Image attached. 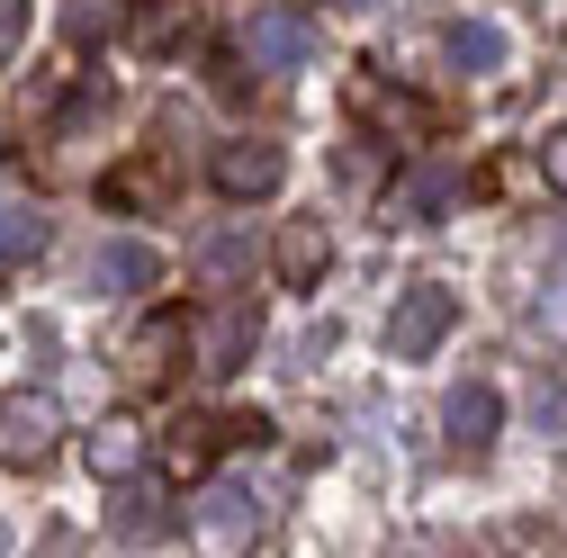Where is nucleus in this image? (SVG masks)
<instances>
[{"mask_svg": "<svg viewBox=\"0 0 567 558\" xmlns=\"http://www.w3.org/2000/svg\"><path fill=\"white\" fill-rule=\"evenodd\" d=\"M261 523H270V496H261L252 477H207L198 505H189V540L207 558H244L261 540Z\"/></svg>", "mask_w": 567, "mask_h": 558, "instance_id": "obj_1", "label": "nucleus"}, {"mask_svg": "<svg viewBox=\"0 0 567 558\" xmlns=\"http://www.w3.org/2000/svg\"><path fill=\"white\" fill-rule=\"evenodd\" d=\"M316 19L298 10V0H261V10L244 19V54H252V73H298V63H316Z\"/></svg>", "mask_w": 567, "mask_h": 558, "instance_id": "obj_2", "label": "nucleus"}, {"mask_svg": "<svg viewBox=\"0 0 567 558\" xmlns=\"http://www.w3.org/2000/svg\"><path fill=\"white\" fill-rule=\"evenodd\" d=\"M451 324H460V298L442 289V279H414V289L396 298V316H388V352L396 361H433Z\"/></svg>", "mask_w": 567, "mask_h": 558, "instance_id": "obj_3", "label": "nucleus"}, {"mask_svg": "<svg viewBox=\"0 0 567 558\" xmlns=\"http://www.w3.org/2000/svg\"><path fill=\"white\" fill-rule=\"evenodd\" d=\"M252 342H261V316H252L244 298L207 307V316L189 324V352H198V370H207V379H235V370L252 361Z\"/></svg>", "mask_w": 567, "mask_h": 558, "instance_id": "obj_4", "label": "nucleus"}, {"mask_svg": "<svg viewBox=\"0 0 567 558\" xmlns=\"http://www.w3.org/2000/svg\"><path fill=\"white\" fill-rule=\"evenodd\" d=\"M342 100H351V117H370L379 135H405V145H423V135H433V108H423L414 91H388L379 63H361V73L342 82Z\"/></svg>", "mask_w": 567, "mask_h": 558, "instance_id": "obj_5", "label": "nucleus"}, {"mask_svg": "<svg viewBox=\"0 0 567 558\" xmlns=\"http://www.w3.org/2000/svg\"><path fill=\"white\" fill-rule=\"evenodd\" d=\"M54 433H63V414H54V396H37V388H19V396H0V459H10V468H45Z\"/></svg>", "mask_w": 567, "mask_h": 558, "instance_id": "obj_6", "label": "nucleus"}, {"mask_svg": "<svg viewBox=\"0 0 567 558\" xmlns=\"http://www.w3.org/2000/svg\"><path fill=\"white\" fill-rule=\"evenodd\" d=\"M460 198H468V180H460L451 163H414V172L388 189V226H442Z\"/></svg>", "mask_w": 567, "mask_h": 558, "instance_id": "obj_7", "label": "nucleus"}, {"mask_svg": "<svg viewBox=\"0 0 567 558\" xmlns=\"http://www.w3.org/2000/svg\"><path fill=\"white\" fill-rule=\"evenodd\" d=\"M261 442H270L261 414H207V424H181V433H172V468L198 477L217 451H261Z\"/></svg>", "mask_w": 567, "mask_h": 558, "instance_id": "obj_8", "label": "nucleus"}, {"mask_svg": "<svg viewBox=\"0 0 567 558\" xmlns=\"http://www.w3.org/2000/svg\"><path fill=\"white\" fill-rule=\"evenodd\" d=\"M189 352V316H154V324H135V342H126V388L135 396H154V388H172V361Z\"/></svg>", "mask_w": 567, "mask_h": 558, "instance_id": "obj_9", "label": "nucleus"}, {"mask_svg": "<svg viewBox=\"0 0 567 558\" xmlns=\"http://www.w3.org/2000/svg\"><path fill=\"white\" fill-rule=\"evenodd\" d=\"M279 180H289V154H279L270 135H235V145H217V189L226 198H270Z\"/></svg>", "mask_w": 567, "mask_h": 558, "instance_id": "obj_10", "label": "nucleus"}, {"mask_svg": "<svg viewBox=\"0 0 567 558\" xmlns=\"http://www.w3.org/2000/svg\"><path fill=\"white\" fill-rule=\"evenodd\" d=\"M442 424H451V451H460V459H486V451H495V388H486V379L451 388Z\"/></svg>", "mask_w": 567, "mask_h": 558, "instance_id": "obj_11", "label": "nucleus"}, {"mask_svg": "<svg viewBox=\"0 0 567 558\" xmlns=\"http://www.w3.org/2000/svg\"><path fill=\"white\" fill-rule=\"evenodd\" d=\"M279 289H316L324 279V261H333V244H324V226L316 217H298V226H279Z\"/></svg>", "mask_w": 567, "mask_h": 558, "instance_id": "obj_12", "label": "nucleus"}, {"mask_svg": "<svg viewBox=\"0 0 567 558\" xmlns=\"http://www.w3.org/2000/svg\"><path fill=\"white\" fill-rule=\"evenodd\" d=\"M189 28H198V10H189V0H135V10H126V37L145 45V54H172Z\"/></svg>", "mask_w": 567, "mask_h": 558, "instance_id": "obj_13", "label": "nucleus"}, {"mask_svg": "<svg viewBox=\"0 0 567 558\" xmlns=\"http://www.w3.org/2000/svg\"><path fill=\"white\" fill-rule=\"evenodd\" d=\"M82 451H91V468H100V477H135V459H145V433H135L126 414H109V424H100Z\"/></svg>", "mask_w": 567, "mask_h": 558, "instance_id": "obj_14", "label": "nucleus"}, {"mask_svg": "<svg viewBox=\"0 0 567 558\" xmlns=\"http://www.w3.org/2000/svg\"><path fill=\"white\" fill-rule=\"evenodd\" d=\"M163 189H172V163L163 154H135L126 172H109V207H154Z\"/></svg>", "mask_w": 567, "mask_h": 558, "instance_id": "obj_15", "label": "nucleus"}, {"mask_svg": "<svg viewBox=\"0 0 567 558\" xmlns=\"http://www.w3.org/2000/svg\"><path fill=\"white\" fill-rule=\"evenodd\" d=\"M442 45H451V63H468V73H495V63H505V28L495 19H460Z\"/></svg>", "mask_w": 567, "mask_h": 558, "instance_id": "obj_16", "label": "nucleus"}, {"mask_svg": "<svg viewBox=\"0 0 567 558\" xmlns=\"http://www.w3.org/2000/svg\"><path fill=\"white\" fill-rule=\"evenodd\" d=\"M45 252V217L28 198H0V261H37Z\"/></svg>", "mask_w": 567, "mask_h": 558, "instance_id": "obj_17", "label": "nucleus"}, {"mask_svg": "<svg viewBox=\"0 0 567 558\" xmlns=\"http://www.w3.org/2000/svg\"><path fill=\"white\" fill-rule=\"evenodd\" d=\"M117 531H126V540H163V531H172V514H163L154 486H126V496H117Z\"/></svg>", "mask_w": 567, "mask_h": 558, "instance_id": "obj_18", "label": "nucleus"}, {"mask_svg": "<svg viewBox=\"0 0 567 558\" xmlns=\"http://www.w3.org/2000/svg\"><path fill=\"white\" fill-rule=\"evenodd\" d=\"M117 19H126V0H63V37L73 45H100Z\"/></svg>", "mask_w": 567, "mask_h": 558, "instance_id": "obj_19", "label": "nucleus"}, {"mask_svg": "<svg viewBox=\"0 0 567 558\" xmlns=\"http://www.w3.org/2000/svg\"><path fill=\"white\" fill-rule=\"evenodd\" d=\"M154 270H163V261H154L145 244H109V252H100V279H109V289H145Z\"/></svg>", "mask_w": 567, "mask_h": 558, "instance_id": "obj_20", "label": "nucleus"}, {"mask_svg": "<svg viewBox=\"0 0 567 558\" xmlns=\"http://www.w3.org/2000/svg\"><path fill=\"white\" fill-rule=\"evenodd\" d=\"M540 180L567 198V126H549V135H540Z\"/></svg>", "mask_w": 567, "mask_h": 558, "instance_id": "obj_21", "label": "nucleus"}, {"mask_svg": "<svg viewBox=\"0 0 567 558\" xmlns=\"http://www.w3.org/2000/svg\"><path fill=\"white\" fill-rule=\"evenodd\" d=\"M19 37H28V0H0V63L19 54Z\"/></svg>", "mask_w": 567, "mask_h": 558, "instance_id": "obj_22", "label": "nucleus"}, {"mask_svg": "<svg viewBox=\"0 0 567 558\" xmlns=\"http://www.w3.org/2000/svg\"><path fill=\"white\" fill-rule=\"evenodd\" d=\"M0 549H10V540H0Z\"/></svg>", "mask_w": 567, "mask_h": 558, "instance_id": "obj_23", "label": "nucleus"}]
</instances>
